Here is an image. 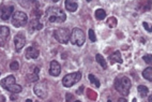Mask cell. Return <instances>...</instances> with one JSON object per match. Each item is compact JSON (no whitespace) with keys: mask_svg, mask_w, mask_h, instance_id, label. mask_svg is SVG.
Returning a JSON list of instances; mask_svg holds the SVG:
<instances>
[{"mask_svg":"<svg viewBox=\"0 0 152 102\" xmlns=\"http://www.w3.org/2000/svg\"><path fill=\"white\" fill-rule=\"evenodd\" d=\"M45 17L49 23H63L67 19V15L59 6H50L45 13Z\"/></svg>","mask_w":152,"mask_h":102,"instance_id":"cell-1","label":"cell"},{"mask_svg":"<svg viewBox=\"0 0 152 102\" xmlns=\"http://www.w3.org/2000/svg\"><path fill=\"white\" fill-rule=\"evenodd\" d=\"M132 83L129 78L126 76H118L115 80V88L118 93H120L122 96H128L131 89Z\"/></svg>","mask_w":152,"mask_h":102,"instance_id":"cell-2","label":"cell"},{"mask_svg":"<svg viewBox=\"0 0 152 102\" xmlns=\"http://www.w3.org/2000/svg\"><path fill=\"white\" fill-rule=\"evenodd\" d=\"M0 85H1L4 89L11 91L12 93H19L22 91L21 85L16 84L15 78L13 76V75H9V76H6V78L1 80Z\"/></svg>","mask_w":152,"mask_h":102,"instance_id":"cell-3","label":"cell"},{"mask_svg":"<svg viewBox=\"0 0 152 102\" xmlns=\"http://www.w3.org/2000/svg\"><path fill=\"white\" fill-rule=\"evenodd\" d=\"M86 41V37H85V32L82 31L80 28H74L71 32V37H70V42L74 45H77V46H82Z\"/></svg>","mask_w":152,"mask_h":102,"instance_id":"cell-4","label":"cell"},{"mask_svg":"<svg viewBox=\"0 0 152 102\" xmlns=\"http://www.w3.org/2000/svg\"><path fill=\"white\" fill-rule=\"evenodd\" d=\"M54 37L58 42L62 43V44H67L70 41L71 31L67 28H59L54 31Z\"/></svg>","mask_w":152,"mask_h":102,"instance_id":"cell-5","label":"cell"},{"mask_svg":"<svg viewBox=\"0 0 152 102\" xmlns=\"http://www.w3.org/2000/svg\"><path fill=\"white\" fill-rule=\"evenodd\" d=\"M27 22H28V16L25 12L17 11L12 15V25L14 27H23L27 24Z\"/></svg>","mask_w":152,"mask_h":102,"instance_id":"cell-6","label":"cell"},{"mask_svg":"<svg viewBox=\"0 0 152 102\" xmlns=\"http://www.w3.org/2000/svg\"><path fill=\"white\" fill-rule=\"evenodd\" d=\"M82 78V73L80 72H74L67 74L62 80V85L65 87H72L73 85H75L77 82L80 81Z\"/></svg>","mask_w":152,"mask_h":102,"instance_id":"cell-7","label":"cell"},{"mask_svg":"<svg viewBox=\"0 0 152 102\" xmlns=\"http://www.w3.org/2000/svg\"><path fill=\"white\" fill-rule=\"evenodd\" d=\"M33 91L39 98H45L47 96V86L44 83H38L34 85Z\"/></svg>","mask_w":152,"mask_h":102,"instance_id":"cell-8","label":"cell"},{"mask_svg":"<svg viewBox=\"0 0 152 102\" xmlns=\"http://www.w3.org/2000/svg\"><path fill=\"white\" fill-rule=\"evenodd\" d=\"M14 44H15V48H16V51H21L22 48L25 46L26 44V37L25 34L22 32L17 33L14 38Z\"/></svg>","mask_w":152,"mask_h":102,"instance_id":"cell-9","label":"cell"},{"mask_svg":"<svg viewBox=\"0 0 152 102\" xmlns=\"http://www.w3.org/2000/svg\"><path fill=\"white\" fill-rule=\"evenodd\" d=\"M13 6H1V10H0V17L3 21H8L10 17L12 16V12H13Z\"/></svg>","mask_w":152,"mask_h":102,"instance_id":"cell-10","label":"cell"},{"mask_svg":"<svg viewBox=\"0 0 152 102\" xmlns=\"http://www.w3.org/2000/svg\"><path fill=\"white\" fill-rule=\"evenodd\" d=\"M10 37V29L6 26H0V46H4Z\"/></svg>","mask_w":152,"mask_h":102,"instance_id":"cell-11","label":"cell"},{"mask_svg":"<svg viewBox=\"0 0 152 102\" xmlns=\"http://www.w3.org/2000/svg\"><path fill=\"white\" fill-rule=\"evenodd\" d=\"M60 72H61V66L59 65L58 61L53 60L49 66V74L52 76H58L60 74Z\"/></svg>","mask_w":152,"mask_h":102,"instance_id":"cell-12","label":"cell"},{"mask_svg":"<svg viewBox=\"0 0 152 102\" xmlns=\"http://www.w3.org/2000/svg\"><path fill=\"white\" fill-rule=\"evenodd\" d=\"M39 51L33 46H30L26 50V53H25V56H26L27 59H35V58L39 57Z\"/></svg>","mask_w":152,"mask_h":102,"instance_id":"cell-13","label":"cell"},{"mask_svg":"<svg viewBox=\"0 0 152 102\" xmlns=\"http://www.w3.org/2000/svg\"><path fill=\"white\" fill-rule=\"evenodd\" d=\"M32 68V72L28 73L27 74V80L31 83H34V82H38L39 80V68L38 67H31Z\"/></svg>","mask_w":152,"mask_h":102,"instance_id":"cell-14","label":"cell"},{"mask_svg":"<svg viewBox=\"0 0 152 102\" xmlns=\"http://www.w3.org/2000/svg\"><path fill=\"white\" fill-rule=\"evenodd\" d=\"M109 61H110L111 65H114V63H122V57H121L120 52L119 51L114 52V53L109 56Z\"/></svg>","mask_w":152,"mask_h":102,"instance_id":"cell-15","label":"cell"},{"mask_svg":"<svg viewBox=\"0 0 152 102\" xmlns=\"http://www.w3.org/2000/svg\"><path fill=\"white\" fill-rule=\"evenodd\" d=\"M65 9L67 11H70V12H75L77 8H78V4L76 1H73V0H67L65 2Z\"/></svg>","mask_w":152,"mask_h":102,"instance_id":"cell-16","label":"cell"},{"mask_svg":"<svg viewBox=\"0 0 152 102\" xmlns=\"http://www.w3.org/2000/svg\"><path fill=\"white\" fill-rule=\"evenodd\" d=\"M30 28L34 30H40L43 28V24L39 21V18H33L31 23H30Z\"/></svg>","mask_w":152,"mask_h":102,"instance_id":"cell-17","label":"cell"},{"mask_svg":"<svg viewBox=\"0 0 152 102\" xmlns=\"http://www.w3.org/2000/svg\"><path fill=\"white\" fill-rule=\"evenodd\" d=\"M95 59H97V61L100 63V66L102 67L103 69L106 70L107 69V63H106V60L104 59V57H103L101 54H97V56H95Z\"/></svg>","mask_w":152,"mask_h":102,"instance_id":"cell-18","label":"cell"},{"mask_svg":"<svg viewBox=\"0 0 152 102\" xmlns=\"http://www.w3.org/2000/svg\"><path fill=\"white\" fill-rule=\"evenodd\" d=\"M143 76L146 78V80H148L149 82L152 81V68L151 67H148V68H146V70H143Z\"/></svg>","mask_w":152,"mask_h":102,"instance_id":"cell-19","label":"cell"},{"mask_svg":"<svg viewBox=\"0 0 152 102\" xmlns=\"http://www.w3.org/2000/svg\"><path fill=\"white\" fill-rule=\"evenodd\" d=\"M137 89H138V93H139V95H141V98H145L146 96H148L149 89H148L146 86H143V85H139Z\"/></svg>","mask_w":152,"mask_h":102,"instance_id":"cell-20","label":"cell"},{"mask_svg":"<svg viewBox=\"0 0 152 102\" xmlns=\"http://www.w3.org/2000/svg\"><path fill=\"white\" fill-rule=\"evenodd\" d=\"M95 17H97V19H99V21H103V19L106 17V12L103 9H98L97 11H95Z\"/></svg>","mask_w":152,"mask_h":102,"instance_id":"cell-21","label":"cell"},{"mask_svg":"<svg viewBox=\"0 0 152 102\" xmlns=\"http://www.w3.org/2000/svg\"><path fill=\"white\" fill-rule=\"evenodd\" d=\"M88 78H89V81H90L92 84L95 85V87H97V88H99L100 86H101V83H100V81L98 80L97 78H95V76H94L93 74H89V76H88Z\"/></svg>","mask_w":152,"mask_h":102,"instance_id":"cell-22","label":"cell"},{"mask_svg":"<svg viewBox=\"0 0 152 102\" xmlns=\"http://www.w3.org/2000/svg\"><path fill=\"white\" fill-rule=\"evenodd\" d=\"M107 25H108L109 27H116V25H117V21H116V18L115 17H110L107 19Z\"/></svg>","mask_w":152,"mask_h":102,"instance_id":"cell-23","label":"cell"},{"mask_svg":"<svg viewBox=\"0 0 152 102\" xmlns=\"http://www.w3.org/2000/svg\"><path fill=\"white\" fill-rule=\"evenodd\" d=\"M88 34H89V39H90L92 42H95V41H97V36H95L93 29L89 30V33H88Z\"/></svg>","mask_w":152,"mask_h":102,"instance_id":"cell-24","label":"cell"},{"mask_svg":"<svg viewBox=\"0 0 152 102\" xmlns=\"http://www.w3.org/2000/svg\"><path fill=\"white\" fill-rule=\"evenodd\" d=\"M18 68H19V63H18L17 61H13V62H11V65H10V69L13 70V71L18 70Z\"/></svg>","mask_w":152,"mask_h":102,"instance_id":"cell-25","label":"cell"},{"mask_svg":"<svg viewBox=\"0 0 152 102\" xmlns=\"http://www.w3.org/2000/svg\"><path fill=\"white\" fill-rule=\"evenodd\" d=\"M143 60L146 61L148 65H151L152 62V57H151V55H146V56H143Z\"/></svg>","mask_w":152,"mask_h":102,"instance_id":"cell-26","label":"cell"},{"mask_svg":"<svg viewBox=\"0 0 152 102\" xmlns=\"http://www.w3.org/2000/svg\"><path fill=\"white\" fill-rule=\"evenodd\" d=\"M143 25V28H145V29H146L148 32H151V28H150V26H149V24H148V23H146V22H145Z\"/></svg>","mask_w":152,"mask_h":102,"instance_id":"cell-27","label":"cell"},{"mask_svg":"<svg viewBox=\"0 0 152 102\" xmlns=\"http://www.w3.org/2000/svg\"><path fill=\"white\" fill-rule=\"evenodd\" d=\"M84 89V86H82V87L79 88V90L78 91H77V93H78V95H82V90Z\"/></svg>","mask_w":152,"mask_h":102,"instance_id":"cell-28","label":"cell"},{"mask_svg":"<svg viewBox=\"0 0 152 102\" xmlns=\"http://www.w3.org/2000/svg\"><path fill=\"white\" fill-rule=\"evenodd\" d=\"M118 102H128V101H126V100L124 99V98H120V99L118 100Z\"/></svg>","mask_w":152,"mask_h":102,"instance_id":"cell-29","label":"cell"},{"mask_svg":"<svg viewBox=\"0 0 152 102\" xmlns=\"http://www.w3.org/2000/svg\"><path fill=\"white\" fill-rule=\"evenodd\" d=\"M148 102H152V97L149 96V99H148Z\"/></svg>","mask_w":152,"mask_h":102,"instance_id":"cell-30","label":"cell"},{"mask_svg":"<svg viewBox=\"0 0 152 102\" xmlns=\"http://www.w3.org/2000/svg\"><path fill=\"white\" fill-rule=\"evenodd\" d=\"M26 102H32V101H31V100H30V99H27V100H26Z\"/></svg>","mask_w":152,"mask_h":102,"instance_id":"cell-31","label":"cell"},{"mask_svg":"<svg viewBox=\"0 0 152 102\" xmlns=\"http://www.w3.org/2000/svg\"><path fill=\"white\" fill-rule=\"evenodd\" d=\"M133 102H136V99H133Z\"/></svg>","mask_w":152,"mask_h":102,"instance_id":"cell-32","label":"cell"},{"mask_svg":"<svg viewBox=\"0 0 152 102\" xmlns=\"http://www.w3.org/2000/svg\"><path fill=\"white\" fill-rule=\"evenodd\" d=\"M74 102H82V101H79V100H77V101H74Z\"/></svg>","mask_w":152,"mask_h":102,"instance_id":"cell-33","label":"cell"},{"mask_svg":"<svg viewBox=\"0 0 152 102\" xmlns=\"http://www.w3.org/2000/svg\"><path fill=\"white\" fill-rule=\"evenodd\" d=\"M107 102H111V100H108V101H107Z\"/></svg>","mask_w":152,"mask_h":102,"instance_id":"cell-34","label":"cell"},{"mask_svg":"<svg viewBox=\"0 0 152 102\" xmlns=\"http://www.w3.org/2000/svg\"><path fill=\"white\" fill-rule=\"evenodd\" d=\"M0 10H1V8H0Z\"/></svg>","mask_w":152,"mask_h":102,"instance_id":"cell-35","label":"cell"}]
</instances>
